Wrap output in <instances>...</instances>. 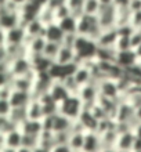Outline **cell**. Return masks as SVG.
Masks as SVG:
<instances>
[{"mask_svg": "<svg viewBox=\"0 0 141 152\" xmlns=\"http://www.w3.org/2000/svg\"><path fill=\"white\" fill-rule=\"evenodd\" d=\"M24 28H25V31H26V35H28L29 39L45 36L46 26L42 24V22L37 20V18H35L33 21H31L28 25H25Z\"/></svg>", "mask_w": 141, "mask_h": 152, "instance_id": "cell-24", "label": "cell"}, {"mask_svg": "<svg viewBox=\"0 0 141 152\" xmlns=\"http://www.w3.org/2000/svg\"><path fill=\"white\" fill-rule=\"evenodd\" d=\"M118 51L115 47H98L96 61L98 62H116Z\"/></svg>", "mask_w": 141, "mask_h": 152, "instance_id": "cell-25", "label": "cell"}, {"mask_svg": "<svg viewBox=\"0 0 141 152\" xmlns=\"http://www.w3.org/2000/svg\"><path fill=\"white\" fill-rule=\"evenodd\" d=\"M100 8H101V4L98 0H85L83 11L87 15H98Z\"/></svg>", "mask_w": 141, "mask_h": 152, "instance_id": "cell-36", "label": "cell"}, {"mask_svg": "<svg viewBox=\"0 0 141 152\" xmlns=\"http://www.w3.org/2000/svg\"><path fill=\"white\" fill-rule=\"evenodd\" d=\"M26 112H28V119L32 120H42L45 118L43 113V107L39 98H33L31 101V104L26 107Z\"/></svg>", "mask_w": 141, "mask_h": 152, "instance_id": "cell-26", "label": "cell"}, {"mask_svg": "<svg viewBox=\"0 0 141 152\" xmlns=\"http://www.w3.org/2000/svg\"><path fill=\"white\" fill-rule=\"evenodd\" d=\"M37 20L40 21L45 26H48V25H51V24H56V22H57L56 11H54V10H51L50 7H47V6H43V7L39 10Z\"/></svg>", "mask_w": 141, "mask_h": 152, "instance_id": "cell-28", "label": "cell"}, {"mask_svg": "<svg viewBox=\"0 0 141 152\" xmlns=\"http://www.w3.org/2000/svg\"><path fill=\"white\" fill-rule=\"evenodd\" d=\"M97 50H98V44L94 40L89 39L85 36H79L77 42L75 44V51L77 56V65L86 61L96 60Z\"/></svg>", "mask_w": 141, "mask_h": 152, "instance_id": "cell-2", "label": "cell"}, {"mask_svg": "<svg viewBox=\"0 0 141 152\" xmlns=\"http://www.w3.org/2000/svg\"><path fill=\"white\" fill-rule=\"evenodd\" d=\"M101 149H102V141L100 134L97 132H86L83 152H101Z\"/></svg>", "mask_w": 141, "mask_h": 152, "instance_id": "cell-15", "label": "cell"}, {"mask_svg": "<svg viewBox=\"0 0 141 152\" xmlns=\"http://www.w3.org/2000/svg\"><path fill=\"white\" fill-rule=\"evenodd\" d=\"M130 39H132V47H133V50L140 47L141 46V29H136Z\"/></svg>", "mask_w": 141, "mask_h": 152, "instance_id": "cell-44", "label": "cell"}, {"mask_svg": "<svg viewBox=\"0 0 141 152\" xmlns=\"http://www.w3.org/2000/svg\"><path fill=\"white\" fill-rule=\"evenodd\" d=\"M31 1H33V3L36 4V6H39V7H43V6H46V4L48 3V0H31Z\"/></svg>", "mask_w": 141, "mask_h": 152, "instance_id": "cell-52", "label": "cell"}, {"mask_svg": "<svg viewBox=\"0 0 141 152\" xmlns=\"http://www.w3.org/2000/svg\"><path fill=\"white\" fill-rule=\"evenodd\" d=\"M22 132L17 129L14 132L8 133L6 136H0V147H8L12 149H20L22 147Z\"/></svg>", "mask_w": 141, "mask_h": 152, "instance_id": "cell-10", "label": "cell"}, {"mask_svg": "<svg viewBox=\"0 0 141 152\" xmlns=\"http://www.w3.org/2000/svg\"><path fill=\"white\" fill-rule=\"evenodd\" d=\"M39 100L42 102V107H43V113H45V118L46 116H54L57 113L60 112V104L57 101L53 100V97L46 93L43 94L42 97H39Z\"/></svg>", "mask_w": 141, "mask_h": 152, "instance_id": "cell-21", "label": "cell"}, {"mask_svg": "<svg viewBox=\"0 0 141 152\" xmlns=\"http://www.w3.org/2000/svg\"><path fill=\"white\" fill-rule=\"evenodd\" d=\"M56 64H58V65L76 64L77 65V56H76L75 48L66 47V46H62V44H61V50L56 58Z\"/></svg>", "mask_w": 141, "mask_h": 152, "instance_id": "cell-14", "label": "cell"}, {"mask_svg": "<svg viewBox=\"0 0 141 152\" xmlns=\"http://www.w3.org/2000/svg\"><path fill=\"white\" fill-rule=\"evenodd\" d=\"M134 142H136V136H134L133 130L132 132L122 133V134L118 136L115 148L119 152H133Z\"/></svg>", "mask_w": 141, "mask_h": 152, "instance_id": "cell-11", "label": "cell"}, {"mask_svg": "<svg viewBox=\"0 0 141 152\" xmlns=\"http://www.w3.org/2000/svg\"><path fill=\"white\" fill-rule=\"evenodd\" d=\"M65 35H66V33L62 31V28L60 26V24H58V22H56V24H51V25H48V26H46L45 37L47 39V42H54V43L62 44Z\"/></svg>", "mask_w": 141, "mask_h": 152, "instance_id": "cell-20", "label": "cell"}, {"mask_svg": "<svg viewBox=\"0 0 141 152\" xmlns=\"http://www.w3.org/2000/svg\"><path fill=\"white\" fill-rule=\"evenodd\" d=\"M47 44V39L45 36L40 37H33L26 42V50H28V56H40L45 51V47Z\"/></svg>", "mask_w": 141, "mask_h": 152, "instance_id": "cell-22", "label": "cell"}, {"mask_svg": "<svg viewBox=\"0 0 141 152\" xmlns=\"http://www.w3.org/2000/svg\"><path fill=\"white\" fill-rule=\"evenodd\" d=\"M97 17H98L101 28L104 31L116 28V7L115 6H101Z\"/></svg>", "mask_w": 141, "mask_h": 152, "instance_id": "cell-7", "label": "cell"}, {"mask_svg": "<svg viewBox=\"0 0 141 152\" xmlns=\"http://www.w3.org/2000/svg\"><path fill=\"white\" fill-rule=\"evenodd\" d=\"M101 136V141H102V148H115L118 140V132L116 130H109L107 133H102Z\"/></svg>", "mask_w": 141, "mask_h": 152, "instance_id": "cell-30", "label": "cell"}, {"mask_svg": "<svg viewBox=\"0 0 141 152\" xmlns=\"http://www.w3.org/2000/svg\"><path fill=\"white\" fill-rule=\"evenodd\" d=\"M77 96L80 97L82 102L85 105V108H91L93 105L97 104V101L100 98V90H98V84L90 83L80 87Z\"/></svg>", "mask_w": 141, "mask_h": 152, "instance_id": "cell-6", "label": "cell"}, {"mask_svg": "<svg viewBox=\"0 0 141 152\" xmlns=\"http://www.w3.org/2000/svg\"><path fill=\"white\" fill-rule=\"evenodd\" d=\"M101 152H118L116 148H102Z\"/></svg>", "mask_w": 141, "mask_h": 152, "instance_id": "cell-57", "label": "cell"}, {"mask_svg": "<svg viewBox=\"0 0 141 152\" xmlns=\"http://www.w3.org/2000/svg\"><path fill=\"white\" fill-rule=\"evenodd\" d=\"M20 130L22 132V134H29V136H40L42 133H43L42 120L26 119L24 123L20 126Z\"/></svg>", "mask_w": 141, "mask_h": 152, "instance_id": "cell-23", "label": "cell"}, {"mask_svg": "<svg viewBox=\"0 0 141 152\" xmlns=\"http://www.w3.org/2000/svg\"><path fill=\"white\" fill-rule=\"evenodd\" d=\"M77 37H79L77 33H66L65 37H64V42H62V46L75 48V44H76V42H77Z\"/></svg>", "mask_w": 141, "mask_h": 152, "instance_id": "cell-42", "label": "cell"}, {"mask_svg": "<svg viewBox=\"0 0 141 152\" xmlns=\"http://www.w3.org/2000/svg\"><path fill=\"white\" fill-rule=\"evenodd\" d=\"M98 90H100V97L104 98H111V100H122V94L119 91L118 82L113 79H105L98 83Z\"/></svg>", "mask_w": 141, "mask_h": 152, "instance_id": "cell-9", "label": "cell"}, {"mask_svg": "<svg viewBox=\"0 0 141 152\" xmlns=\"http://www.w3.org/2000/svg\"><path fill=\"white\" fill-rule=\"evenodd\" d=\"M77 120H79V123L83 126V129H85L86 132H97L98 124H100V120L93 115V112L89 108L83 109V112L80 113Z\"/></svg>", "mask_w": 141, "mask_h": 152, "instance_id": "cell-16", "label": "cell"}, {"mask_svg": "<svg viewBox=\"0 0 141 152\" xmlns=\"http://www.w3.org/2000/svg\"><path fill=\"white\" fill-rule=\"evenodd\" d=\"M32 152H51V151H50V149L43 148V147H40V145H39V147H36V148L33 149Z\"/></svg>", "mask_w": 141, "mask_h": 152, "instance_id": "cell-54", "label": "cell"}, {"mask_svg": "<svg viewBox=\"0 0 141 152\" xmlns=\"http://www.w3.org/2000/svg\"><path fill=\"white\" fill-rule=\"evenodd\" d=\"M33 149H29V148H25V147H21L20 149H17V152H32Z\"/></svg>", "mask_w": 141, "mask_h": 152, "instance_id": "cell-56", "label": "cell"}, {"mask_svg": "<svg viewBox=\"0 0 141 152\" xmlns=\"http://www.w3.org/2000/svg\"><path fill=\"white\" fill-rule=\"evenodd\" d=\"M48 94L53 97V100L57 101L58 104H61L64 100H66L71 93L68 91V88L65 87V84L62 80H53L51 86L48 88Z\"/></svg>", "mask_w": 141, "mask_h": 152, "instance_id": "cell-12", "label": "cell"}, {"mask_svg": "<svg viewBox=\"0 0 141 152\" xmlns=\"http://www.w3.org/2000/svg\"><path fill=\"white\" fill-rule=\"evenodd\" d=\"M116 64L121 66L123 71L130 69L136 66L138 64V57L134 50H129V51H121L116 56Z\"/></svg>", "mask_w": 141, "mask_h": 152, "instance_id": "cell-13", "label": "cell"}, {"mask_svg": "<svg viewBox=\"0 0 141 152\" xmlns=\"http://www.w3.org/2000/svg\"><path fill=\"white\" fill-rule=\"evenodd\" d=\"M4 1H6V0H4ZM8 1H11L12 4H15V6H18V7L21 8L26 1H28V0H8Z\"/></svg>", "mask_w": 141, "mask_h": 152, "instance_id": "cell-50", "label": "cell"}, {"mask_svg": "<svg viewBox=\"0 0 141 152\" xmlns=\"http://www.w3.org/2000/svg\"><path fill=\"white\" fill-rule=\"evenodd\" d=\"M133 133H134V136H136V138H141V123H137L134 126Z\"/></svg>", "mask_w": 141, "mask_h": 152, "instance_id": "cell-48", "label": "cell"}, {"mask_svg": "<svg viewBox=\"0 0 141 152\" xmlns=\"http://www.w3.org/2000/svg\"><path fill=\"white\" fill-rule=\"evenodd\" d=\"M66 6L71 10V14L73 17H76V18H79V17L85 14V11H83L85 0H66Z\"/></svg>", "mask_w": 141, "mask_h": 152, "instance_id": "cell-33", "label": "cell"}, {"mask_svg": "<svg viewBox=\"0 0 141 152\" xmlns=\"http://www.w3.org/2000/svg\"><path fill=\"white\" fill-rule=\"evenodd\" d=\"M130 37L132 36H119V39L116 42V46H115L118 53L133 50V47H132V39Z\"/></svg>", "mask_w": 141, "mask_h": 152, "instance_id": "cell-37", "label": "cell"}, {"mask_svg": "<svg viewBox=\"0 0 141 152\" xmlns=\"http://www.w3.org/2000/svg\"><path fill=\"white\" fill-rule=\"evenodd\" d=\"M1 33V44L6 46H26L28 35L22 25L10 31H0Z\"/></svg>", "mask_w": 141, "mask_h": 152, "instance_id": "cell-4", "label": "cell"}, {"mask_svg": "<svg viewBox=\"0 0 141 152\" xmlns=\"http://www.w3.org/2000/svg\"><path fill=\"white\" fill-rule=\"evenodd\" d=\"M39 145L46 149L51 151L56 147V140H54V133L51 132H43L39 136Z\"/></svg>", "mask_w": 141, "mask_h": 152, "instance_id": "cell-32", "label": "cell"}, {"mask_svg": "<svg viewBox=\"0 0 141 152\" xmlns=\"http://www.w3.org/2000/svg\"><path fill=\"white\" fill-rule=\"evenodd\" d=\"M102 31H104V29L101 28L97 15L83 14L82 17L77 18V35H79V36L89 37V39L94 40L97 43V40L100 39Z\"/></svg>", "mask_w": 141, "mask_h": 152, "instance_id": "cell-1", "label": "cell"}, {"mask_svg": "<svg viewBox=\"0 0 141 152\" xmlns=\"http://www.w3.org/2000/svg\"><path fill=\"white\" fill-rule=\"evenodd\" d=\"M60 26L62 28L65 33H77V18L73 15H69L64 20H61L60 22Z\"/></svg>", "mask_w": 141, "mask_h": 152, "instance_id": "cell-29", "label": "cell"}, {"mask_svg": "<svg viewBox=\"0 0 141 152\" xmlns=\"http://www.w3.org/2000/svg\"><path fill=\"white\" fill-rule=\"evenodd\" d=\"M51 152H73V151L68 144H64V145H56L51 149Z\"/></svg>", "mask_w": 141, "mask_h": 152, "instance_id": "cell-47", "label": "cell"}, {"mask_svg": "<svg viewBox=\"0 0 141 152\" xmlns=\"http://www.w3.org/2000/svg\"><path fill=\"white\" fill-rule=\"evenodd\" d=\"M12 111V105L10 100H0V118H7Z\"/></svg>", "mask_w": 141, "mask_h": 152, "instance_id": "cell-40", "label": "cell"}, {"mask_svg": "<svg viewBox=\"0 0 141 152\" xmlns=\"http://www.w3.org/2000/svg\"><path fill=\"white\" fill-rule=\"evenodd\" d=\"M64 84H65V87L68 88V91L71 93V94H77L79 90H80L79 84L76 83V80L73 79V75L69 76V77H66V79L64 80Z\"/></svg>", "mask_w": 141, "mask_h": 152, "instance_id": "cell-39", "label": "cell"}, {"mask_svg": "<svg viewBox=\"0 0 141 152\" xmlns=\"http://www.w3.org/2000/svg\"><path fill=\"white\" fill-rule=\"evenodd\" d=\"M134 51H136V54H137V57H138V60H140V58H141V46H140V47L136 48Z\"/></svg>", "mask_w": 141, "mask_h": 152, "instance_id": "cell-58", "label": "cell"}, {"mask_svg": "<svg viewBox=\"0 0 141 152\" xmlns=\"http://www.w3.org/2000/svg\"><path fill=\"white\" fill-rule=\"evenodd\" d=\"M127 7H129V10L132 11V14L140 12L141 11V0H130Z\"/></svg>", "mask_w": 141, "mask_h": 152, "instance_id": "cell-45", "label": "cell"}, {"mask_svg": "<svg viewBox=\"0 0 141 152\" xmlns=\"http://www.w3.org/2000/svg\"><path fill=\"white\" fill-rule=\"evenodd\" d=\"M136 119L138 120V123H141V105L136 108Z\"/></svg>", "mask_w": 141, "mask_h": 152, "instance_id": "cell-53", "label": "cell"}, {"mask_svg": "<svg viewBox=\"0 0 141 152\" xmlns=\"http://www.w3.org/2000/svg\"><path fill=\"white\" fill-rule=\"evenodd\" d=\"M66 3V0H48V3L46 4L47 7H50L51 10H54L56 11L58 7H61V6H64V4Z\"/></svg>", "mask_w": 141, "mask_h": 152, "instance_id": "cell-46", "label": "cell"}, {"mask_svg": "<svg viewBox=\"0 0 141 152\" xmlns=\"http://www.w3.org/2000/svg\"><path fill=\"white\" fill-rule=\"evenodd\" d=\"M14 88L12 86H7V84H0V100H10Z\"/></svg>", "mask_w": 141, "mask_h": 152, "instance_id": "cell-43", "label": "cell"}, {"mask_svg": "<svg viewBox=\"0 0 141 152\" xmlns=\"http://www.w3.org/2000/svg\"><path fill=\"white\" fill-rule=\"evenodd\" d=\"M69 137H71V132H66V133H54L56 145L68 144V142H69Z\"/></svg>", "mask_w": 141, "mask_h": 152, "instance_id": "cell-41", "label": "cell"}, {"mask_svg": "<svg viewBox=\"0 0 141 152\" xmlns=\"http://www.w3.org/2000/svg\"><path fill=\"white\" fill-rule=\"evenodd\" d=\"M85 137H86V132H72L71 133L68 145L72 148L73 152H83Z\"/></svg>", "mask_w": 141, "mask_h": 152, "instance_id": "cell-27", "label": "cell"}, {"mask_svg": "<svg viewBox=\"0 0 141 152\" xmlns=\"http://www.w3.org/2000/svg\"><path fill=\"white\" fill-rule=\"evenodd\" d=\"M8 118H10L14 123H17L18 126H21L25 120L28 119V112H26V108H12V111H11V113H10V116H8Z\"/></svg>", "mask_w": 141, "mask_h": 152, "instance_id": "cell-35", "label": "cell"}, {"mask_svg": "<svg viewBox=\"0 0 141 152\" xmlns=\"http://www.w3.org/2000/svg\"><path fill=\"white\" fill-rule=\"evenodd\" d=\"M61 50V44L60 43H54V42H47L45 47V51H43V56L50 61H54L56 62V58L58 56V53Z\"/></svg>", "mask_w": 141, "mask_h": 152, "instance_id": "cell-31", "label": "cell"}, {"mask_svg": "<svg viewBox=\"0 0 141 152\" xmlns=\"http://www.w3.org/2000/svg\"><path fill=\"white\" fill-rule=\"evenodd\" d=\"M21 25L20 11H10L0 8V31H10Z\"/></svg>", "mask_w": 141, "mask_h": 152, "instance_id": "cell-8", "label": "cell"}, {"mask_svg": "<svg viewBox=\"0 0 141 152\" xmlns=\"http://www.w3.org/2000/svg\"><path fill=\"white\" fill-rule=\"evenodd\" d=\"M101 6H115V0H98Z\"/></svg>", "mask_w": 141, "mask_h": 152, "instance_id": "cell-51", "label": "cell"}, {"mask_svg": "<svg viewBox=\"0 0 141 152\" xmlns=\"http://www.w3.org/2000/svg\"><path fill=\"white\" fill-rule=\"evenodd\" d=\"M32 100H33L32 93L18 91V90H14L11 97H10V102H11L12 108H26Z\"/></svg>", "mask_w": 141, "mask_h": 152, "instance_id": "cell-17", "label": "cell"}, {"mask_svg": "<svg viewBox=\"0 0 141 152\" xmlns=\"http://www.w3.org/2000/svg\"><path fill=\"white\" fill-rule=\"evenodd\" d=\"M22 147L29 149H35L36 147H39V136L24 134V137H22Z\"/></svg>", "mask_w": 141, "mask_h": 152, "instance_id": "cell-38", "label": "cell"}, {"mask_svg": "<svg viewBox=\"0 0 141 152\" xmlns=\"http://www.w3.org/2000/svg\"><path fill=\"white\" fill-rule=\"evenodd\" d=\"M83 109H85V105H83L80 97L77 94H71L66 100H64L60 104V113H62L64 116L72 120L79 119Z\"/></svg>", "mask_w": 141, "mask_h": 152, "instance_id": "cell-3", "label": "cell"}, {"mask_svg": "<svg viewBox=\"0 0 141 152\" xmlns=\"http://www.w3.org/2000/svg\"><path fill=\"white\" fill-rule=\"evenodd\" d=\"M10 72L14 75V77H21V76H28L32 72H35L32 65V61L28 56L20 57V58H15L14 61H11V64L8 66Z\"/></svg>", "mask_w": 141, "mask_h": 152, "instance_id": "cell-5", "label": "cell"}, {"mask_svg": "<svg viewBox=\"0 0 141 152\" xmlns=\"http://www.w3.org/2000/svg\"><path fill=\"white\" fill-rule=\"evenodd\" d=\"M118 39H119V33H118L116 28L105 29L101 33L100 39L97 40V44H98V47H115Z\"/></svg>", "mask_w": 141, "mask_h": 152, "instance_id": "cell-19", "label": "cell"}, {"mask_svg": "<svg viewBox=\"0 0 141 152\" xmlns=\"http://www.w3.org/2000/svg\"><path fill=\"white\" fill-rule=\"evenodd\" d=\"M0 152H17V149L8 148V147H0Z\"/></svg>", "mask_w": 141, "mask_h": 152, "instance_id": "cell-55", "label": "cell"}, {"mask_svg": "<svg viewBox=\"0 0 141 152\" xmlns=\"http://www.w3.org/2000/svg\"><path fill=\"white\" fill-rule=\"evenodd\" d=\"M133 152H141V138H136Z\"/></svg>", "mask_w": 141, "mask_h": 152, "instance_id": "cell-49", "label": "cell"}, {"mask_svg": "<svg viewBox=\"0 0 141 152\" xmlns=\"http://www.w3.org/2000/svg\"><path fill=\"white\" fill-rule=\"evenodd\" d=\"M17 129H20V126L14 123L10 118H0V136H6L8 133L14 132Z\"/></svg>", "mask_w": 141, "mask_h": 152, "instance_id": "cell-34", "label": "cell"}, {"mask_svg": "<svg viewBox=\"0 0 141 152\" xmlns=\"http://www.w3.org/2000/svg\"><path fill=\"white\" fill-rule=\"evenodd\" d=\"M73 120L64 116L62 113H57L53 116V133H66L71 132Z\"/></svg>", "mask_w": 141, "mask_h": 152, "instance_id": "cell-18", "label": "cell"}]
</instances>
